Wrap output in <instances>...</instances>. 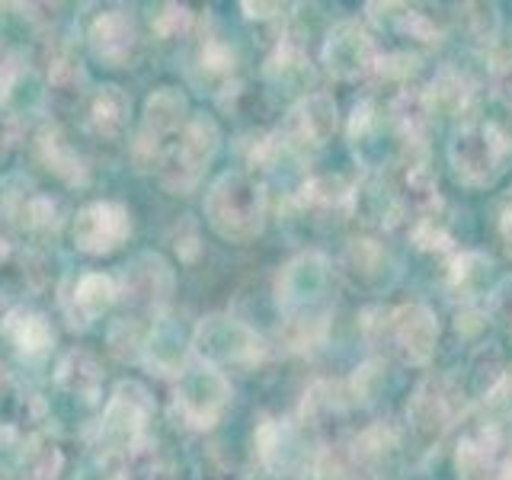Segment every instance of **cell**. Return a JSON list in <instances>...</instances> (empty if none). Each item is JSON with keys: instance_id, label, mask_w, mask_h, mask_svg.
I'll use <instances>...</instances> for the list:
<instances>
[{"instance_id": "74e56055", "label": "cell", "mask_w": 512, "mask_h": 480, "mask_svg": "<svg viewBox=\"0 0 512 480\" xmlns=\"http://www.w3.org/2000/svg\"><path fill=\"white\" fill-rule=\"evenodd\" d=\"M244 10H247V16H260V20H266V16H272L269 10H285L282 4H244Z\"/></svg>"}, {"instance_id": "e575fe53", "label": "cell", "mask_w": 512, "mask_h": 480, "mask_svg": "<svg viewBox=\"0 0 512 480\" xmlns=\"http://www.w3.org/2000/svg\"><path fill=\"white\" fill-rule=\"evenodd\" d=\"M61 464H64V458L58 448H42L39 458L32 461V474H36V480H58Z\"/></svg>"}, {"instance_id": "d590c367", "label": "cell", "mask_w": 512, "mask_h": 480, "mask_svg": "<svg viewBox=\"0 0 512 480\" xmlns=\"http://www.w3.org/2000/svg\"><path fill=\"white\" fill-rule=\"evenodd\" d=\"M496 314H500L506 330L512 333V285H506L503 292H496Z\"/></svg>"}, {"instance_id": "e0dca14e", "label": "cell", "mask_w": 512, "mask_h": 480, "mask_svg": "<svg viewBox=\"0 0 512 480\" xmlns=\"http://www.w3.org/2000/svg\"><path fill=\"white\" fill-rule=\"evenodd\" d=\"M423 103L429 116H464L474 103V80L458 68H442L423 90Z\"/></svg>"}, {"instance_id": "836d02e7", "label": "cell", "mask_w": 512, "mask_h": 480, "mask_svg": "<svg viewBox=\"0 0 512 480\" xmlns=\"http://www.w3.org/2000/svg\"><path fill=\"white\" fill-rule=\"evenodd\" d=\"M23 224L32 231L55 228V205L48 199H29L26 208H23Z\"/></svg>"}, {"instance_id": "ac0fdd59", "label": "cell", "mask_w": 512, "mask_h": 480, "mask_svg": "<svg viewBox=\"0 0 512 480\" xmlns=\"http://www.w3.org/2000/svg\"><path fill=\"white\" fill-rule=\"evenodd\" d=\"M141 356H144V365L157 375H183L180 368L186 362V336L180 324L160 320L148 333V340L141 343Z\"/></svg>"}, {"instance_id": "6da1fadb", "label": "cell", "mask_w": 512, "mask_h": 480, "mask_svg": "<svg viewBox=\"0 0 512 480\" xmlns=\"http://www.w3.org/2000/svg\"><path fill=\"white\" fill-rule=\"evenodd\" d=\"M205 218L212 231L224 240L244 244L263 231L266 221V192L244 170L218 176L205 196Z\"/></svg>"}, {"instance_id": "603a6c76", "label": "cell", "mask_w": 512, "mask_h": 480, "mask_svg": "<svg viewBox=\"0 0 512 480\" xmlns=\"http://www.w3.org/2000/svg\"><path fill=\"white\" fill-rule=\"evenodd\" d=\"M58 384L64 391H71V394H80V397H93L96 388H100V365H96V359L90 356V352L84 349H74L68 352V356L61 359L58 365Z\"/></svg>"}, {"instance_id": "f1b7e54d", "label": "cell", "mask_w": 512, "mask_h": 480, "mask_svg": "<svg viewBox=\"0 0 512 480\" xmlns=\"http://www.w3.org/2000/svg\"><path fill=\"white\" fill-rule=\"evenodd\" d=\"M199 71L205 80H224V77H231L234 71V52H231V45L228 42H221V39H205L202 48H199Z\"/></svg>"}, {"instance_id": "3957f363", "label": "cell", "mask_w": 512, "mask_h": 480, "mask_svg": "<svg viewBox=\"0 0 512 480\" xmlns=\"http://www.w3.org/2000/svg\"><path fill=\"white\" fill-rule=\"evenodd\" d=\"M218 125L208 116H192L180 132V141L160 157V183L170 192H189L202 180L205 167L218 151Z\"/></svg>"}, {"instance_id": "30bf717a", "label": "cell", "mask_w": 512, "mask_h": 480, "mask_svg": "<svg viewBox=\"0 0 512 480\" xmlns=\"http://www.w3.org/2000/svg\"><path fill=\"white\" fill-rule=\"evenodd\" d=\"M154 413V400L148 388L138 381H122L116 391H112L106 413H103V432L109 442H116L119 448L135 445L144 432V423L151 420Z\"/></svg>"}, {"instance_id": "8d00e7d4", "label": "cell", "mask_w": 512, "mask_h": 480, "mask_svg": "<svg viewBox=\"0 0 512 480\" xmlns=\"http://www.w3.org/2000/svg\"><path fill=\"white\" fill-rule=\"evenodd\" d=\"M500 231L506 237V244L512 250V196L506 199V208H503V215H500Z\"/></svg>"}, {"instance_id": "5bb4252c", "label": "cell", "mask_w": 512, "mask_h": 480, "mask_svg": "<svg viewBox=\"0 0 512 480\" xmlns=\"http://www.w3.org/2000/svg\"><path fill=\"white\" fill-rule=\"evenodd\" d=\"M458 394L445 381H423L407 404V423L420 439H439L458 416Z\"/></svg>"}, {"instance_id": "ba28073f", "label": "cell", "mask_w": 512, "mask_h": 480, "mask_svg": "<svg viewBox=\"0 0 512 480\" xmlns=\"http://www.w3.org/2000/svg\"><path fill=\"white\" fill-rule=\"evenodd\" d=\"M324 64L336 80H359L375 71L378 48L359 20H340L324 42Z\"/></svg>"}, {"instance_id": "60d3db41", "label": "cell", "mask_w": 512, "mask_h": 480, "mask_svg": "<svg viewBox=\"0 0 512 480\" xmlns=\"http://www.w3.org/2000/svg\"><path fill=\"white\" fill-rule=\"evenodd\" d=\"M0 381H4V368H0Z\"/></svg>"}, {"instance_id": "9a60e30c", "label": "cell", "mask_w": 512, "mask_h": 480, "mask_svg": "<svg viewBox=\"0 0 512 480\" xmlns=\"http://www.w3.org/2000/svg\"><path fill=\"white\" fill-rule=\"evenodd\" d=\"M135 42H138L135 20L122 10L100 13L90 23V48L96 58L109 64V68H122V64H128V58L135 52Z\"/></svg>"}, {"instance_id": "ffe728a7", "label": "cell", "mask_w": 512, "mask_h": 480, "mask_svg": "<svg viewBox=\"0 0 512 480\" xmlns=\"http://www.w3.org/2000/svg\"><path fill=\"white\" fill-rule=\"evenodd\" d=\"M39 157L45 160V167L52 170L55 176H61L68 186H84L87 183V164L84 157H80L68 138H64L58 128H45V132L39 135Z\"/></svg>"}, {"instance_id": "2e32d148", "label": "cell", "mask_w": 512, "mask_h": 480, "mask_svg": "<svg viewBox=\"0 0 512 480\" xmlns=\"http://www.w3.org/2000/svg\"><path fill=\"white\" fill-rule=\"evenodd\" d=\"M122 285H125V295L132 301H138V304L164 301L173 292V269H170V263L164 260V256L144 253L125 269Z\"/></svg>"}, {"instance_id": "52a82bcc", "label": "cell", "mask_w": 512, "mask_h": 480, "mask_svg": "<svg viewBox=\"0 0 512 480\" xmlns=\"http://www.w3.org/2000/svg\"><path fill=\"white\" fill-rule=\"evenodd\" d=\"M192 349L196 356L205 359L208 365H228V362H250L260 352V340L256 333L240 324L234 317H205L196 327V336H192Z\"/></svg>"}, {"instance_id": "cb8c5ba5", "label": "cell", "mask_w": 512, "mask_h": 480, "mask_svg": "<svg viewBox=\"0 0 512 480\" xmlns=\"http://www.w3.org/2000/svg\"><path fill=\"white\" fill-rule=\"evenodd\" d=\"M116 295H119V288L109 276H103V272H87L74 288V308L80 320L87 324V320H96L103 311H109Z\"/></svg>"}, {"instance_id": "8992f818", "label": "cell", "mask_w": 512, "mask_h": 480, "mask_svg": "<svg viewBox=\"0 0 512 480\" xmlns=\"http://www.w3.org/2000/svg\"><path fill=\"white\" fill-rule=\"evenodd\" d=\"M186 96L173 87H160L148 96L144 103V122L135 141V160L141 164V170H148L151 164H157L164 157V144L170 135H180L186 128Z\"/></svg>"}, {"instance_id": "1f68e13d", "label": "cell", "mask_w": 512, "mask_h": 480, "mask_svg": "<svg viewBox=\"0 0 512 480\" xmlns=\"http://www.w3.org/2000/svg\"><path fill=\"white\" fill-rule=\"evenodd\" d=\"M384 384V362H365L356 378H352V394H356V400H372L378 394V388Z\"/></svg>"}, {"instance_id": "277c9868", "label": "cell", "mask_w": 512, "mask_h": 480, "mask_svg": "<svg viewBox=\"0 0 512 480\" xmlns=\"http://www.w3.org/2000/svg\"><path fill=\"white\" fill-rule=\"evenodd\" d=\"M336 125H340V112H336L333 96L327 93H308L288 109V116L279 128V141L292 157H304L320 151L333 138Z\"/></svg>"}, {"instance_id": "7402d4cb", "label": "cell", "mask_w": 512, "mask_h": 480, "mask_svg": "<svg viewBox=\"0 0 512 480\" xmlns=\"http://www.w3.org/2000/svg\"><path fill=\"white\" fill-rule=\"evenodd\" d=\"M128 112H132V100L122 87H100L90 103V125L96 135L103 138H116L125 132L128 125Z\"/></svg>"}, {"instance_id": "f35d334b", "label": "cell", "mask_w": 512, "mask_h": 480, "mask_svg": "<svg viewBox=\"0 0 512 480\" xmlns=\"http://www.w3.org/2000/svg\"><path fill=\"white\" fill-rule=\"evenodd\" d=\"M7 256H10V247L4 244V240H0V263H4V260H7Z\"/></svg>"}, {"instance_id": "44dd1931", "label": "cell", "mask_w": 512, "mask_h": 480, "mask_svg": "<svg viewBox=\"0 0 512 480\" xmlns=\"http://www.w3.org/2000/svg\"><path fill=\"white\" fill-rule=\"evenodd\" d=\"M4 333H7V340L26 352V356H39V352H45L48 346L55 343V330L52 324L36 314V311H26V308H16L7 314L4 320Z\"/></svg>"}, {"instance_id": "8fae6325", "label": "cell", "mask_w": 512, "mask_h": 480, "mask_svg": "<svg viewBox=\"0 0 512 480\" xmlns=\"http://www.w3.org/2000/svg\"><path fill=\"white\" fill-rule=\"evenodd\" d=\"M391 340L397 343L400 356L410 365H426L436 356L439 343V320L426 304H404V308L391 311Z\"/></svg>"}, {"instance_id": "4316f807", "label": "cell", "mask_w": 512, "mask_h": 480, "mask_svg": "<svg viewBox=\"0 0 512 480\" xmlns=\"http://www.w3.org/2000/svg\"><path fill=\"white\" fill-rule=\"evenodd\" d=\"M458 480H496V455L480 439H464L455 452Z\"/></svg>"}, {"instance_id": "9c48e42d", "label": "cell", "mask_w": 512, "mask_h": 480, "mask_svg": "<svg viewBox=\"0 0 512 480\" xmlns=\"http://www.w3.org/2000/svg\"><path fill=\"white\" fill-rule=\"evenodd\" d=\"M128 231H132V218L128 208L119 202H93L80 208L74 218V247L90 256H106L125 244Z\"/></svg>"}, {"instance_id": "484cf974", "label": "cell", "mask_w": 512, "mask_h": 480, "mask_svg": "<svg viewBox=\"0 0 512 480\" xmlns=\"http://www.w3.org/2000/svg\"><path fill=\"white\" fill-rule=\"evenodd\" d=\"M388 253L375 240H352L349 244V269L352 276L359 279V285H378L384 282V272H388Z\"/></svg>"}, {"instance_id": "d6986e66", "label": "cell", "mask_w": 512, "mask_h": 480, "mask_svg": "<svg viewBox=\"0 0 512 480\" xmlns=\"http://www.w3.org/2000/svg\"><path fill=\"white\" fill-rule=\"evenodd\" d=\"M266 80L279 93H304L308 96V87L314 84V68H311L308 52L295 42L279 45L276 55L266 61Z\"/></svg>"}, {"instance_id": "f546056e", "label": "cell", "mask_w": 512, "mask_h": 480, "mask_svg": "<svg viewBox=\"0 0 512 480\" xmlns=\"http://www.w3.org/2000/svg\"><path fill=\"white\" fill-rule=\"evenodd\" d=\"M192 26V13L186 7H176V4H167L160 7L154 16H151V29L157 32L160 39H176V36H186Z\"/></svg>"}, {"instance_id": "5b68a950", "label": "cell", "mask_w": 512, "mask_h": 480, "mask_svg": "<svg viewBox=\"0 0 512 480\" xmlns=\"http://www.w3.org/2000/svg\"><path fill=\"white\" fill-rule=\"evenodd\" d=\"M228 404H231V384L215 365H199L180 375L173 407L192 429H212Z\"/></svg>"}, {"instance_id": "b9f144b4", "label": "cell", "mask_w": 512, "mask_h": 480, "mask_svg": "<svg viewBox=\"0 0 512 480\" xmlns=\"http://www.w3.org/2000/svg\"><path fill=\"white\" fill-rule=\"evenodd\" d=\"M116 480H128V477H116Z\"/></svg>"}, {"instance_id": "83f0119b", "label": "cell", "mask_w": 512, "mask_h": 480, "mask_svg": "<svg viewBox=\"0 0 512 480\" xmlns=\"http://www.w3.org/2000/svg\"><path fill=\"white\" fill-rule=\"evenodd\" d=\"M493 276V260H487L484 253H461L452 263V285L468 298L480 295L490 285Z\"/></svg>"}, {"instance_id": "4dcf8cb0", "label": "cell", "mask_w": 512, "mask_h": 480, "mask_svg": "<svg viewBox=\"0 0 512 480\" xmlns=\"http://www.w3.org/2000/svg\"><path fill=\"white\" fill-rule=\"evenodd\" d=\"M420 71V58L410 55V52H394V55H384L375 64V74L384 80H394V84H407V80Z\"/></svg>"}, {"instance_id": "7a4b0ae2", "label": "cell", "mask_w": 512, "mask_h": 480, "mask_svg": "<svg viewBox=\"0 0 512 480\" xmlns=\"http://www.w3.org/2000/svg\"><path fill=\"white\" fill-rule=\"evenodd\" d=\"M509 157V138L496 122H464L452 144H448V164L461 186L484 189L500 180Z\"/></svg>"}, {"instance_id": "7c38bea8", "label": "cell", "mask_w": 512, "mask_h": 480, "mask_svg": "<svg viewBox=\"0 0 512 480\" xmlns=\"http://www.w3.org/2000/svg\"><path fill=\"white\" fill-rule=\"evenodd\" d=\"M330 282V266L320 253H301L292 263L282 269L276 295H279V308L295 314L304 311L308 304H314L320 295L327 292Z\"/></svg>"}, {"instance_id": "4fadbf2b", "label": "cell", "mask_w": 512, "mask_h": 480, "mask_svg": "<svg viewBox=\"0 0 512 480\" xmlns=\"http://www.w3.org/2000/svg\"><path fill=\"white\" fill-rule=\"evenodd\" d=\"M256 452H260L263 468L272 474H298L308 468V442L292 423L266 420L256 429Z\"/></svg>"}, {"instance_id": "ab89813d", "label": "cell", "mask_w": 512, "mask_h": 480, "mask_svg": "<svg viewBox=\"0 0 512 480\" xmlns=\"http://www.w3.org/2000/svg\"><path fill=\"white\" fill-rule=\"evenodd\" d=\"M500 480H512V464H509V468H506V471L500 474Z\"/></svg>"}, {"instance_id": "d4e9b609", "label": "cell", "mask_w": 512, "mask_h": 480, "mask_svg": "<svg viewBox=\"0 0 512 480\" xmlns=\"http://www.w3.org/2000/svg\"><path fill=\"white\" fill-rule=\"evenodd\" d=\"M352 192L356 189L340 173H317L301 186V202L320 208V212H330V208H346L352 202Z\"/></svg>"}, {"instance_id": "d6a6232c", "label": "cell", "mask_w": 512, "mask_h": 480, "mask_svg": "<svg viewBox=\"0 0 512 480\" xmlns=\"http://www.w3.org/2000/svg\"><path fill=\"white\" fill-rule=\"evenodd\" d=\"M490 84H493L496 100H500L512 112V52H506V55H500V58L493 61Z\"/></svg>"}]
</instances>
